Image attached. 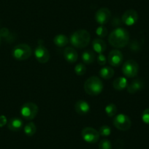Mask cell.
<instances>
[{"label": "cell", "mask_w": 149, "mask_h": 149, "mask_svg": "<svg viewBox=\"0 0 149 149\" xmlns=\"http://www.w3.org/2000/svg\"><path fill=\"white\" fill-rule=\"evenodd\" d=\"M130 41V34L125 29L116 28L110 34L108 42L114 48H122L127 46Z\"/></svg>", "instance_id": "obj_1"}, {"label": "cell", "mask_w": 149, "mask_h": 149, "mask_svg": "<svg viewBox=\"0 0 149 149\" xmlns=\"http://www.w3.org/2000/svg\"><path fill=\"white\" fill-rule=\"evenodd\" d=\"M91 35L86 30L80 29L74 31L70 37V42L77 48H86L89 44Z\"/></svg>", "instance_id": "obj_2"}, {"label": "cell", "mask_w": 149, "mask_h": 149, "mask_svg": "<svg viewBox=\"0 0 149 149\" xmlns=\"http://www.w3.org/2000/svg\"><path fill=\"white\" fill-rule=\"evenodd\" d=\"M104 85L98 77L92 76L86 81L84 84V90L86 93L91 96L100 94L102 91Z\"/></svg>", "instance_id": "obj_3"}, {"label": "cell", "mask_w": 149, "mask_h": 149, "mask_svg": "<svg viewBox=\"0 0 149 149\" xmlns=\"http://www.w3.org/2000/svg\"><path fill=\"white\" fill-rule=\"evenodd\" d=\"M32 54V49L27 44H19L13 49L12 55L14 58L18 61H23L29 58Z\"/></svg>", "instance_id": "obj_4"}, {"label": "cell", "mask_w": 149, "mask_h": 149, "mask_svg": "<svg viewBox=\"0 0 149 149\" xmlns=\"http://www.w3.org/2000/svg\"><path fill=\"white\" fill-rule=\"evenodd\" d=\"M38 106L34 102H26L23 104L21 109V114L26 120H32L38 113Z\"/></svg>", "instance_id": "obj_5"}, {"label": "cell", "mask_w": 149, "mask_h": 149, "mask_svg": "<svg viewBox=\"0 0 149 149\" xmlns=\"http://www.w3.org/2000/svg\"><path fill=\"white\" fill-rule=\"evenodd\" d=\"M139 72V65L134 60L130 59L126 61L122 67L123 74L127 78H134Z\"/></svg>", "instance_id": "obj_6"}, {"label": "cell", "mask_w": 149, "mask_h": 149, "mask_svg": "<svg viewBox=\"0 0 149 149\" xmlns=\"http://www.w3.org/2000/svg\"><path fill=\"white\" fill-rule=\"evenodd\" d=\"M113 125L118 130L121 131H127L132 126V122L129 116L125 114H118L114 118Z\"/></svg>", "instance_id": "obj_7"}, {"label": "cell", "mask_w": 149, "mask_h": 149, "mask_svg": "<svg viewBox=\"0 0 149 149\" xmlns=\"http://www.w3.org/2000/svg\"><path fill=\"white\" fill-rule=\"evenodd\" d=\"M83 139L88 143H96L100 139V134L92 127H86L81 132Z\"/></svg>", "instance_id": "obj_8"}, {"label": "cell", "mask_w": 149, "mask_h": 149, "mask_svg": "<svg viewBox=\"0 0 149 149\" xmlns=\"http://www.w3.org/2000/svg\"><path fill=\"white\" fill-rule=\"evenodd\" d=\"M34 56L37 61L41 64H45L50 59V53L44 45H39L34 50Z\"/></svg>", "instance_id": "obj_9"}, {"label": "cell", "mask_w": 149, "mask_h": 149, "mask_svg": "<svg viewBox=\"0 0 149 149\" xmlns=\"http://www.w3.org/2000/svg\"><path fill=\"white\" fill-rule=\"evenodd\" d=\"M111 12L107 8H102L96 12L95 20L100 25L106 24L110 19Z\"/></svg>", "instance_id": "obj_10"}, {"label": "cell", "mask_w": 149, "mask_h": 149, "mask_svg": "<svg viewBox=\"0 0 149 149\" xmlns=\"http://www.w3.org/2000/svg\"><path fill=\"white\" fill-rule=\"evenodd\" d=\"M138 14L134 10H128L125 11L121 17L123 23L127 26H132L138 20Z\"/></svg>", "instance_id": "obj_11"}, {"label": "cell", "mask_w": 149, "mask_h": 149, "mask_svg": "<svg viewBox=\"0 0 149 149\" xmlns=\"http://www.w3.org/2000/svg\"><path fill=\"white\" fill-rule=\"evenodd\" d=\"M109 64L113 67H118L123 61V54L118 50H113L110 51L107 58Z\"/></svg>", "instance_id": "obj_12"}, {"label": "cell", "mask_w": 149, "mask_h": 149, "mask_svg": "<svg viewBox=\"0 0 149 149\" xmlns=\"http://www.w3.org/2000/svg\"><path fill=\"white\" fill-rule=\"evenodd\" d=\"M74 110L80 116H85L90 110V106L87 102L84 100H78L74 104Z\"/></svg>", "instance_id": "obj_13"}, {"label": "cell", "mask_w": 149, "mask_h": 149, "mask_svg": "<svg viewBox=\"0 0 149 149\" xmlns=\"http://www.w3.org/2000/svg\"><path fill=\"white\" fill-rule=\"evenodd\" d=\"M64 57L67 62L70 64L76 62L78 58V53L73 48L71 47H67L64 50Z\"/></svg>", "instance_id": "obj_14"}, {"label": "cell", "mask_w": 149, "mask_h": 149, "mask_svg": "<svg viewBox=\"0 0 149 149\" xmlns=\"http://www.w3.org/2000/svg\"><path fill=\"white\" fill-rule=\"evenodd\" d=\"M144 87V82L141 79H135L132 81L131 84L127 86V91L130 94H135L137 91L143 89Z\"/></svg>", "instance_id": "obj_15"}, {"label": "cell", "mask_w": 149, "mask_h": 149, "mask_svg": "<svg viewBox=\"0 0 149 149\" xmlns=\"http://www.w3.org/2000/svg\"><path fill=\"white\" fill-rule=\"evenodd\" d=\"M23 121L19 118H12L8 123V127L13 132H18L23 127Z\"/></svg>", "instance_id": "obj_16"}, {"label": "cell", "mask_w": 149, "mask_h": 149, "mask_svg": "<svg viewBox=\"0 0 149 149\" xmlns=\"http://www.w3.org/2000/svg\"><path fill=\"white\" fill-rule=\"evenodd\" d=\"M92 47L94 51L100 54H102L107 48L105 42L102 39H95L92 42Z\"/></svg>", "instance_id": "obj_17"}, {"label": "cell", "mask_w": 149, "mask_h": 149, "mask_svg": "<svg viewBox=\"0 0 149 149\" xmlns=\"http://www.w3.org/2000/svg\"><path fill=\"white\" fill-rule=\"evenodd\" d=\"M128 86V82L126 78L124 77H119L117 78L116 79L114 80L113 83V86L115 89L118 90V91H121L126 88Z\"/></svg>", "instance_id": "obj_18"}, {"label": "cell", "mask_w": 149, "mask_h": 149, "mask_svg": "<svg viewBox=\"0 0 149 149\" xmlns=\"http://www.w3.org/2000/svg\"><path fill=\"white\" fill-rule=\"evenodd\" d=\"M54 42L57 47L62 48V47L66 46L69 43V39L67 36L64 35V34H58L54 37Z\"/></svg>", "instance_id": "obj_19"}, {"label": "cell", "mask_w": 149, "mask_h": 149, "mask_svg": "<svg viewBox=\"0 0 149 149\" xmlns=\"http://www.w3.org/2000/svg\"><path fill=\"white\" fill-rule=\"evenodd\" d=\"M114 74H115L114 70L110 67H104L100 70V76H101L103 79H110V78H112L113 77Z\"/></svg>", "instance_id": "obj_20"}, {"label": "cell", "mask_w": 149, "mask_h": 149, "mask_svg": "<svg viewBox=\"0 0 149 149\" xmlns=\"http://www.w3.org/2000/svg\"><path fill=\"white\" fill-rule=\"evenodd\" d=\"M0 37L1 38L5 39V40L8 42H12L15 40V35L10 31V30L7 28H2L0 29Z\"/></svg>", "instance_id": "obj_21"}, {"label": "cell", "mask_w": 149, "mask_h": 149, "mask_svg": "<svg viewBox=\"0 0 149 149\" xmlns=\"http://www.w3.org/2000/svg\"><path fill=\"white\" fill-rule=\"evenodd\" d=\"M82 59L85 64H92L95 59V54L92 51L87 50L85 51L82 54Z\"/></svg>", "instance_id": "obj_22"}, {"label": "cell", "mask_w": 149, "mask_h": 149, "mask_svg": "<svg viewBox=\"0 0 149 149\" xmlns=\"http://www.w3.org/2000/svg\"><path fill=\"white\" fill-rule=\"evenodd\" d=\"M24 133L26 134L27 136H32L34 135L37 131V127L34 123L29 122L24 127Z\"/></svg>", "instance_id": "obj_23"}, {"label": "cell", "mask_w": 149, "mask_h": 149, "mask_svg": "<svg viewBox=\"0 0 149 149\" xmlns=\"http://www.w3.org/2000/svg\"><path fill=\"white\" fill-rule=\"evenodd\" d=\"M105 112L109 117H113L116 114L117 107L113 103H110L105 107Z\"/></svg>", "instance_id": "obj_24"}, {"label": "cell", "mask_w": 149, "mask_h": 149, "mask_svg": "<svg viewBox=\"0 0 149 149\" xmlns=\"http://www.w3.org/2000/svg\"><path fill=\"white\" fill-rule=\"evenodd\" d=\"M74 72L77 75H84L86 72V67L83 63H79L74 67Z\"/></svg>", "instance_id": "obj_25"}, {"label": "cell", "mask_w": 149, "mask_h": 149, "mask_svg": "<svg viewBox=\"0 0 149 149\" xmlns=\"http://www.w3.org/2000/svg\"><path fill=\"white\" fill-rule=\"evenodd\" d=\"M99 134H100V135L103 136V137H107V136L111 134V129L107 125L102 126L100 128V130H99Z\"/></svg>", "instance_id": "obj_26"}, {"label": "cell", "mask_w": 149, "mask_h": 149, "mask_svg": "<svg viewBox=\"0 0 149 149\" xmlns=\"http://www.w3.org/2000/svg\"><path fill=\"white\" fill-rule=\"evenodd\" d=\"M107 33H108V31H107V29L106 27H104L103 25H101L100 27L97 29L96 30V34L99 36L101 38H103V37H105L107 35Z\"/></svg>", "instance_id": "obj_27"}, {"label": "cell", "mask_w": 149, "mask_h": 149, "mask_svg": "<svg viewBox=\"0 0 149 149\" xmlns=\"http://www.w3.org/2000/svg\"><path fill=\"white\" fill-rule=\"evenodd\" d=\"M99 149H112V144L107 139L102 140L99 143Z\"/></svg>", "instance_id": "obj_28"}, {"label": "cell", "mask_w": 149, "mask_h": 149, "mask_svg": "<svg viewBox=\"0 0 149 149\" xmlns=\"http://www.w3.org/2000/svg\"><path fill=\"white\" fill-rule=\"evenodd\" d=\"M123 24H124V23H123L122 20L120 18H118V17H115V18H113V19L112 20L111 22V25L113 27H115V28H119V27H121V26Z\"/></svg>", "instance_id": "obj_29"}, {"label": "cell", "mask_w": 149, "mask_h": 149, "mask_svg": "<svg viewBox=\"0 0 149 149\" xmlns=\"http://www.w3.org/2000/svg\"><path fill=\"white\" fill-rule=\"evenodd\" d=\"M142 120L146 124H149V108L146 109L142 113Z\"/></svg>", "instance_id": "obj_30"}, {"label": "cell", "mask_w": 149, "mask_h": 149, "mask_svg": "<svg viewBox=\"0 0 149 149\" xmlns=\"http://www.w3.org/2000/svg\"><path fill=\"white\" fill-rule=\"evenodd\" d=\"M97 61H98L100 65H104L107 62V58H106L105 56L102 54H99L98 57H97Z\"/></svg>", "instance_id": "obj_31"}, {"label": "cell", "mask_w": 149, "mask_h": 149, "mask_svg": "<svg viewBox=\"0 0 149 149\" xmlns=\"http://www.w3.org/2000/svg\"><path fill=\"white\" fill-rule=\"evenodd\" d=\"M130 48L132 51H138L140 49V44L137 41H132L130 44Z\"/></svg>", "instance_id": "obj_32"}, {"label": "cell", "mask_w": 149, "mask_h": 149, "mask_svg": "<svg viewBox=\"0 0 149 149\" xmlns=\"http://www.w3.org/2000/svg\"><path fill=\"white\" fill-rule=\"evenodd\" d=\"M7 118L5 116H0V127H3L7 124Z\"/></svg>", "instance_id": "obj_33"}, {"label": "cell", "mask_w": 149, "mask_h": 149, "mask_svg": "<svg viewBox=\"0 0 149 149\" xmlns=\"http://www.w3.org/2000/svg\"><path fill=\"white\" fill-rule=\"evenodd\" d=\"M116 149H122L124 148V142L123 140H117V141L116 142Z\"/></svg>", "instance_id": "obj_34"}, {"label": "cell", "mask_w": 149, "mask_h": 149, "mask_svg": "<svg viewBox=\"0 0 149 149\" xmlns=\"http://www.w3.org/2000/svg\"><path fill=\"white\" fill-rule=\"evenodd\" d=\"M1 42H2V38L0 37V45H1Z\"/></svg>", "instance_id": "obj_35"}]
</instances>
